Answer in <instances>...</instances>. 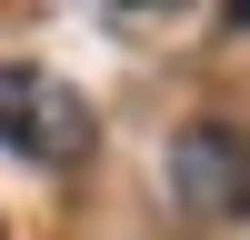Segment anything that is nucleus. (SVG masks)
I'll return each mask as SVG.
<instances>
[{"instance_id": "2", "label": "nucleus", "mask_w": 250, "mask_h": 240, "mask_svg": "<svg viewBox=\"0 0 250 240\" xmlns=\"http://www.w3.org/2000/svg\"><path fill=\"white\" fill-rule=\"evenodd\" d=\"M170 190L200 220H250V130L230 120H190L170 140Z\"/></svg>"}, {"instance_id": "1", "label": "nucleus", "mask_w": 250, "mask_h": 240, "mask_svg": "<svg viewBox=\"0 0 250 240\" xmlns=\"http://www.w3.org/2000/svg\"><path fill=\"white\" fill-rule=\"evenodd\" d=\"M0 150L40 160V170H70L90 150V100L70 80L30 70V60H0Z\"/></svg>"}]
</instances>
